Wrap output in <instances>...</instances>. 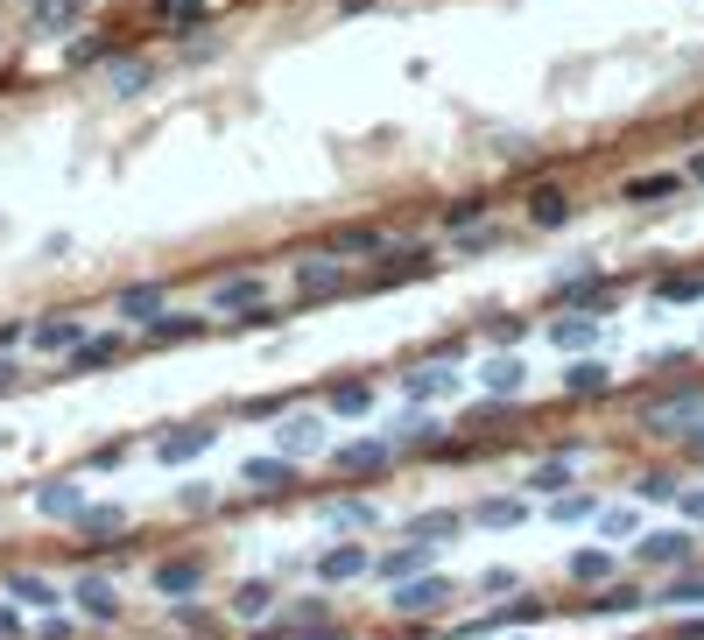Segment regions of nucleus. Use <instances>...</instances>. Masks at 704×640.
<instances>
[{
    "label": "nucleus",
    "instance_id": "25",
    "mask_svg": "<svg viewBox=\"0 0 704 640\" xmlns=\"http://www.w3.org/2000/svg\"><path fill=\"white\" fill-rule=\"evenodd\" d=\"M430 549H437V542H402V549H380L367 577H416V564H423Z\"/></svg>",
    "mask_w": 704,
    "mask_h": 640
},
{
    "label": "nucleus",
    "instance_id": "41",
    "mask_svg": "<svg viewBox=\"0 0 704 640\" xmlns=\"http://www.w3.org/2000/svg\"><path fill=\"white\" fill-rule=\"evenodd\" d=\"M522 514H528V500H480V514H472V521H480V528H515Z\"/></svg>",
    "mask_w": 704,
    "mask_h": 640
},
{
    "label": "nucleus",
    "instance_id": "40",
    "mask_svg": "<svg viewBox=\"0 0 704 640\" xmlns=\"http://www.w3.org/2000/svg\"><path fill=\"white\" fill-rule=\"evenodd\" d=\"M367 409H374V387H367V380L332 387V416H367Z\"/></svg>",
    "mask_w": 704,
    "mask_h": 640
},
{
    "label": "nucleus",
    "instance_id": "46",
    "mask_svg": "<svg viewBox=\"0 0 704 640\" xmlns=\"http://www.w3.org/2000/svg\"><path fill=\"white\" fill-rule=\"evenodd\" d=\"M634 606H649L641 591H599V598H585V612H634Z\"/></svg>",
    "mask_w": 704,
    "mask_h": 640
},
{
    "label": "nucleus",
    "instance_id": "56",
    "mask_svg": "<svg viewBox=\"0 0 704 640\" xmlns=\"http://www.w3.org/2000/svg\"><path fill=\"white\" fill-rule=\"evenodd\" d=\"M683 640H704V619H691V627H683Z\"/></svg>",
    "mask_w": 704,
    "mask_h": 640
},
{
    "label": "nucleus",
    "instance_id": "9",
    "mask_svg": "<svg viewBox=\"0 0 704 640\" xmlns=\"http://www.w3.org/2000/svg\"><path fill=\"white\" fill-rule=\"evenodd\" d=\"M317 254H332V261H380V254H388V232H380V225H346V232H332Z\"/></svg>",
    "mask_w": 704,
    "mask_h": 640
},
{
    "label": "nucleus",
    "instance_id": "49",
    "mask_svg": "<svg viewBox=\"0 0 704 640\" xmlns=\"http://www.w3.org/2000/svg\"><path fill=\"white\" fill-rule=\"evenodd\" d=\"M141 85H148V64H113V92H120V99L141 92Z\"/></svg>",
    "mask_w": 704,
    "mask_h": 640
},
{
    "label": "nucleus",
    "instance_id": "36",
    "mask_svg": "<svg viewBox=\"0 0 704 640\" xmlns=\"http://www.w3.org/2000/svg\"><path fill=\"white\" fill-rule=\"evenodd\" d=\"M649 296L670 309V303H697L704 296V275H662V282H649Z\"/></svg>",
    "mask_w": 704,
    "mask_h": 640
},
{
    "label": "nucleus",
    "instance_id": "3",
    "mask_svg": "<svg viewBox=\"0 0 704 640\" xmlns=\"http://www.w3.org/2000/svg\"><path fill=\"white\" fill-rule=\"evenodd\" d=\"M691 556H697V535L691 528H655V535L634 542V564H649V570H683Z\"/></svg>",
    "mask_w": 704,
    "mask_h": 640
},
{
    "label": "nucleus",
    "instance_id": "17",
    "mask_svg": "<svg viewBox=\"0 0 704 640\" xmlns=\"http://www.w3.org/2000/svg\"><path fill=\"white\" fill-rule=\"evenodd\" d=\"M402 395L409 401H451V395H459V374H451V366H409Z\"/></svg>",
    "mask_w": 704,
    "mask_h": 640
},
{
    "label": "nucleus",
    "instance_id": "48",
    "mask_svg": "<svg viewBox=\"0 0 704 640\" xmlns=\"http://www.w3.org/2000/svg\"><path fill=\"white\" fill-rule=\"evenodd\" d=\"M480 332H486L493 345H515V338L528 332V324H522V317H486V324H480Z\"/></svg>",
    "mask_w": 704,
    "mask_h": 640
},
{
    "label": "nucleus",
    "instance_id": "50",
    "mask_svg": "<svg viewBox=\"0 0 704 640\" xmlns=\"http://www.w3.org/2000/svg\"><path fill=\"white\" fill-rule=\"evenodd\" d=\"M177 627H183V633H212V612L190 606V598H177Z\"/></svg>",
    "mask_w": 704,
    "mask_h": 640
},
{
    "label": "nucleus",
    "instance_id": "31",
    "mask_svg": "<svg viewBox=\"0 0 704 640\" xmlns=\"http://www.w3.org/2000/svg\"><path fill=\"white\" fill-rule=\"evenodd\" d=\"M676 493H683L676 472H641V479H634V500H641V507H676Z\"/></svg>",
    "mask_w": 704,
    "mask_h": 640
},
{
    "label": "nucleus",
    "instance_id": "30",
    "mask_svg": "<svg viewBox=\"0 0 704 640\" xmlns=\"http://www.w3.org/2000/svg\"><path fill=\"white\" fill-rule=\"evenodd\" d=\"M269 612H275V585L269 577H246L233 591V619H269Z\"/></svg>",
    "mask_w": 704,
    "mask_h": 640
},
{
    "label": "nucleus",
    "instance_id": "38",
    "mask_svg": "<svg viewBox=\"0 0 704 640\" xmlns=\"http://www.w3.org/2000/svg\"><path fill=\"white\" fill-rule=\"evenodd\" d=\"M325 619H332V606H325V591H317V598H296V606H290V619H282L275 633H290V627H303V633H317V627H325Z\"/></svg>",
    "mask_w": 704,
    "mask_h": 640
},
{
    "label": "nucleus",
    "instance_id": "8",
    "mask_svg": "<svg viewBox=\"0 0 704 640\" xmlns=\"http://www.w3.org/2000/svg\"><path fill=\"white\" fill-rule=\"evenodd\" d=\"M148 591H162V598L204 591V556H169V564H156V570H148Z\"/></svg>",
    "mask_w": 704,
    "mask_h": 640
},
{
    "label": "nucleus",
    "instance_id": "53",
    "mask_svg": "<svg viewBox=\"0 0 704 640\" xmlns=\"http://www.w3.org/2000/svg\"><path fill=\"white\" fill-rule=\"evenodd\" d=\"M22 338H29V324H0V353H14Z\"/></svg>",
    "mask_w": 704,
    "mask_h": 640
},
{
    "label": "nucleus",
    "instance_id": "19",
    "mask_svg": "<svg viewBox=\"0 0 704 640\" xmlns=\"http://www.w3.org/2000/svg\"><path fill=\"white\" fill-rule=\"evenodd\" d=\"M388 458H395L388 437H353V443H338V472H380Z\"/></svg>",
    "mask_w": 704,
    "mask_h": 640
},
{
    "label": "nucleus",
    "instance_id": "58",
    "mask_svg": "<svg viewBox=\"0 0 704 640\" xmlns=\"http://www.w3.org/2000/svg\"><path fill=\"white\" fill-rule=\"evenodd\" d=\"M303 640H346V633H303Z\"/></svg>",
    "mask_w": 704,
    "mask_h": 640
},
{
    "label": "nucleus",
    "instance_id": "43",
    "mask_svg": "<svg viewBox=\"0 0 704 640\" xmlns=\"http://www.w3.org/2000/svg\"><path fill=\"white\" fill-rule=\"evenodd\" d=\"M486 211H493V198H459V204L444 211V225H451V232H465V225H480Z\"/></svg>",
    "mask_w": 704,
    "mask_h": 640
},
{
    "label": "nucleus",
    "instance_id": "39",
    "mask_svg": "<svg viewBox=\"0 0 704 640\" xmlns=\"http://www.w3.org/2000/svg\"><path fill=\"white\" fill-rule=\"evenodd\" d=\"M78 528H85L92 542H113V535L127 528V507H85V514H78Z\"/></svg>",
    "mask_w": 704,
    "mask_h": 640
},
{
    "label": "nucleus",
    "instance_id": "22",
    "mask_svg": "<svg viewBox=\"0 0 704 640\" xmlns=\"http://www.w3.org/2000/svg\"><path fill=\"white\" fill-rule=\"evenodd\" d=\"M480 380H486V395H501V401H507V395H522V387H528V366H522L515 353H501V359H486V366H480Z\"/></svg>",
    "mask_w": 704,
    "mask_h": 640
},
{
    "label": "nucleus",
    "instance_id": "54",
    "mask_svg": "<svg viewBox=\"0 0 704 640\" xmlns=\"http://www.w3.org/2000/svg\"><path fill=\"white\" fill-rule=\"evenodd\" d=\"M14 380H22V366H14L8 353H0V395H14Z\"/></svg>",
    "mask_w": 704,
    "mask_h": 640
},
{
    "label": "nucleus",
    "instance_id": "28",
    "mask_svg": "<svg viewBox=\"0 0 704 640\" xmlns=\"http://www.w3.org/2000/svg\"><path fill=\"white\" fill-rule=\"evenodd\" d=\"M564 219H570V198H564L557 183L528 190V225H543V232H549V225H564Z\"/></svg>",
    "mask_w": 704,
    "mask_h": 640
},
{
    "label": "nucleus",
    "instance_id": "35",
    "mask_svg": "<svg viewBox=\"0 0 704 640\" xmlns=\"http://www.w3.org/2000/svg\"><path fill=\"white\" fill-rule=\"evenodd\" d=\"M570 577H578V585H606V577H613V549H606V542L599 549H578L570 556Z\"/></svg>",
    "mask_w": 704,
    "mask_h": 640
},
{
    "label": "nucleus",
    "instance_id": "26",
    "mask_svg": "<svg viewBox=\"0 0 704 640\" xmlns=\"http://www.w3.org/2000/svg\"><path fill=\"white\" fill-rule=\"evenodd\" d=\"M522 486L536 493V500H557V493H570V458H564V451H557V458H543L536 472L522 479Z\"/></svg>",
    "mask_w": 704,
    "mask_h": 640
},
{
    "label": "nucleus",
    "instance_id": "33",
    "mask_svg": "<svg viewBox=\"0 0 704 640\" xmlns=\"http://www.w3.org/2000/svg\"><path fill=\"white\" fill-rule=\"evenodd\" d=\"M141 332H148V345H183V338H204V317H169L162 309V317L141 324Z\"/></svg>",
    "mask_w": 704,
    "mask_h": 640
},
{
    "label": "nucleus",
    "instance_id": "47",
    "mask_svg": "<svg viewBox=\"0 0 704 640\" xmlns=\"http://www.w3.org/2000/svg\"><path fill=\"white\" fill-rule=\"evenodd\" d=\"M599 535H634V507H599Z\"/></svg>",
    "mask_w": 704,
    "mask_h": 640
},
{
    "label": "nucleus",
    "instance_id": "24",
    "mask_svg": "<svg viewBox=\"0 0 704 640\" xmlns=\"http://www.w3.org/2000/svg\"><path fill=\"white\" fill-rule=\"evenodd\" d=\"M113 359H120V338H113V332L71 345V374H99V366H113Z\"/></svg>",
    "mask_w": 704,
    "mask_h": 640
},
{
    "label": "nucleus",
    "instance_id": "11",
    "mask_svg": "<svg viewBox=\"0 0 704 640\" xmlns=\"http://www.w3.org/2000/svg\"><path fill=\"white\" fill-rule=\"evenodd\" d=\"M317 521L338 528V535H374V528H380V507H374V500H325Z\"/></svg>",
    "mask_w": 704,
    "mask_h": 640
},
{
    "label": "nucleus",
    "instance_id": "34",
    "mask_svg": "<svg viewBox=\"0 0 704 640\" xmlns=\"http://www.w3.org/2000/svg\"><path fill=\"white\" fill-rule=\"evenodd\" d=\"M613 387V374H606L599 359H578V366H564V395H606Z\"/></svg>",
    "mask_w": 704,
    "mask_h": 640
},
{
    "label": "nucleus",
    "instance_id": "2",
    "mask_svg": "<svg viewBox=\"0 0 704 640\" xmlns=\"http://www.w3.org/2000/svg\"><path fill=\"white\" fill-rule=\"evenodd\" d=\"M275 443H282V458H317L332 443V422L317 416V409H296V416L275 422Z\"/></svg>",
    "mask_w": 704,
    "mask_h": 640
},
{
    "label": "nucleus",
    "instance_id": "4",
    "mask_svg": "<svg viewBox=\"0 0 704 640\" xmlns=\"http://www.w3.org/2000/svg\"><path fill=\"white\" fill-rule=\"evenodd\" d=\"M353 275H346V261H332V254H317V261H296V296L303 303H325V296H346Z\"/></svg>",
    "mask_w": 704,
    "mask_h": 640
},
{
    "label": "nucleus",
    "instance_id": "16",
    "mask_svg": "<svg viewBox=\"0 0 704 640\" xmlns=\"http://www.w3.org/2000/svg\"><path fill=\"white\" fill-rule=\"evenodd\" d=\"M71 598H78V612H85V619H99V627H106V619H120V591H113L106 577H92V570L78 577V585H71Z\"/></svg>",
    "mask_w": 704,
    "mask_h": 640
},
{
    "label": "nucleus",
    "instance_id": "42",
    "mask_svg": "<svg viewBox=\"0 0 704 640\" xmlns=\"http://www.w3.org/2000/svg\"><path fill=\"white\" fill-rule=\"evenodd\" d=\"M655 606H704V570H683L670 591H655Z\"/></svg>",
    "mask_w": 704,
    "mask_h": 640
},
{
    "label": "nucleus",
    "instance_id": "20",
    "mask_svg": "<svg viewBox=\"0 0 704 640\" xmlns=\"http://www.w3.org/2000/svg\"><path fill=\"white\" fill-rule=\"evenodd\" d=\"M78 338H85L78 317H43V324H29V345H35V353H71Z\"/></svg>",
    "mask_w": 704,
    "mask_h": 640
},
{
    "label": "nucleus",
    "instance_id": "45",
    "mask_svg": "<svg viewBox=\"0 0 704 640\" xmlns=\"http://www.w3.org/2000/svg\"><path fill=\"white\" fill-rule=\"evenodd\" d=\"M549 514H557V521H592L599 500L592 493H557V507H549Z\"/></svg>",
    "mask_w": 704,
    "mask_h": 640
},
{
    "label": "nucleus",
    "instance_id": "10",
    "mask_svg": "<svg viewBox=\"0 0 704 640\" xmlns=\"http://www.w3.org/2000/svg\"><path fill=\"white\" fill-rule=\"evenodd\" d=\"M367 570H374V549H359V542H338V549L317 556V585H353Z\"/></svg>",
    "mask_w": 704,
    "mask_h": 640
},
{
    "label": "nucleus",
    "instance_id": "44",
    "mask_svg": "<svg viewBox=\"0 0 704 640\" xmlns=\"http://www.w3.org/2000/svg\"><path fill=\"white\" fill-rule=\"evenodd\" d=\"M212 500H219V486H212V479H190V486H177V507H183V514H204Z\"/></svg>",
    "mask_w": 704,
    "mask_h": 640
},
{
    "label": "nucleus",
    "instance_id": "6",
    "mask_svg": "<svg viewBox=\"0 0 704 640\" xmlns=\"http://www.w3.org/2000/svg\"><path fill=\"white\" fill-rule=\"evenodd\" d=\"M437 267V254L423 240H409V246H395V261H374V275H367V288H395V282H416V275H430Z\"/></svg>",
    "mask_w": 704,
    "mask_h": 640
},
{
    "label": "nucleus",
    "instance_id": "5",
    "mask_svg": "<svg viewBox=\"0 0 704 640\" xmlns=\"http://www.w3.org/2000/svg\"><path fill=\"white\" fill-rule=\"evenodd\" d=\"M204 309H225V317H246V309H269V275H225Z\"/></svg>",
    "mask_w": 704,
    "mask_h": 640
},
{
    "label": "nucleus",
    "instance_id": "13",
    "mask_svg": "<svg viewBox=\"0 0 704 640\" xmlns=\"http://www.w3.org/2000/svg\"><path fill=\"white\" fill-rule=\"evenodd\" d=\"M557 296L570 309H585V317H606V309H620V282H599V275H585V282H564Z\"/></svg>",
    "mask_w": 704,
    "mask_h": 640
},
{
    "label": "nucleus",
    "instance_id": "15",
    "mask_svg": "<svg viewBox=\"0 0 704 640\" xmlns=\"http://www.w3.org/2000/svg\"><path fill=\"white\" fill-rule=\"evenodd\" d=\"M240 479H246V493H290L296 486V464L290 458H246Z\"/></svg>",
    "mask_w": 704,
    "mask_h": 640
},
{
    "label": "nucleus",
    "instance_id": "51",
    "mask_svg": "<svg viewBox=\"0 0 704 640\" xmlns=\"http://www.w3.org/2000/svg\"><path fill=\"white\" fill-rule=\"evenodd\" d=\"M676 507H683V514H691L697 528H704V486H683V493H676Z\"/></svg>",
    "mask_w": 704,
    "mask_h": 640
},
{
    "label": "nucleus",
    "instance_id": "55",
    "mask_svg": "<svg viewBox=\"0 0 704 640\" xmlns=\"http://www.w3.org/2000/svg\"><path fill=\"white\" fill-rule=\"evenodd\" d=\"M683 443H691V458H704V416L691 422V430H683Z\"/></svg>",
    "mask_w": 704,
    "mask_h": 640
},
{
    "label": "nucleus",
    "instance_id": "37",
    "mask_svg": "<svg viewBox=\"0 0 704 640\" xmlns=\"http://www.w3.org/2000/svg\"><path fill=\"white\" fill-rule=\"evenodd\" d=\"M676 190H683V177H634L620 198L627 204H662V198H676Z\"/></svg>",
    "mask_w": 704,
    "mask_h": 640
},
{
    "label": "nucleus",
    "instance_id": "32",
    "mask_svg": "<svg viewBox=\"0 0 704 640\" xmlns=\"http://www.w3.org/2000/svg\"><path fill=\"white\" fill-rule=\"evenodd\" d=\"M8 591H14V606H35V612H56V598H64V591H56L50 585V577H8Z\"/></svg>",
    "mask_w": 704,
    "mask_h": 640
},
{
    "label": "nucleus",
    "instance_id": "14",
    "mask_svg": "<svg viewBox=\"0 0 704 640\" xmlns=\"http://www.w3.org/2000/svg\"><path fill=\"white\" fill-rule=\"evenodd\" d=\"M35 514H43V521H78L85 514V486H78V479H50V486L35 493Z\"/></svg>",
    "mask_w": 704,
    "mask_h": 640
},
{
    "label": "nucleus",
    "instance_id": "52",
    "mask_svg": "<svg viewBox=\"0 0 704 640\" xmlns=\"http://www.w3.org/2000/svg\"><path fill=\"white\" fill-rule=\"evenodd\" d=\"M0 640H22V612L14 606H0Z\"/></svg>",
    "mask_w": 704,
    "mask_h": 640
},
{
    "label": "nucleus",
    "instance_id": "57",
    "mask_svg": "<svg viewBox=\"0 0 704 640\" xmlns=\"http://www.w3.org/2000/svg\"><path fill=\"white\" fill-rule=\"evenodd\" d=\"M691 177H697V183H704V155H697V162H691Z\"/></svg>",
    "mask_w": 704,
    "mask_h": 640
},
{
    "label": "nucleus",
    "instance_id": "7",
    "mask_svg": "<svg viewBox=\"0 0 704 640\" xmlns=\"http://www.w3.org/2000/svg\"><path fill=\"white\" fill-rule=\"evenodd\" d=\"M451 577H402V591H388V606L395 612H444L451 606Z\"/></svg>",
    "mask_w": 704,
    "mask_h": 640
},
{
    "label": "nucleus",
    "instance_id": "21",
    "mask_svg": "<svg viewBox=\"0 0 704 640\" xmlns=\"http://www.w3.org/2000/svg\"><path fill=\"white\" fill-rule=\"evenodd\" d=\"M543 338L557 345V353H585V345H599V317H585V309H578V317H557Z\"/></svg>",
    "mask_w": 704,
    "mask_h": 640
},
{
    "label": "nucleus",
    "instance_id": "1",
    "mask_svg": "<svg viewBox=\"0 0 704 640\" xmlns=\"http://www.w3.org/2000/svg\"><path fill=\"white\" fill-rule=\"evenodd\" d=\"M697 416H704V387H683V395H662V401L641 409V430L649 437H683Z\"/></svg>",
    "mask_w": 704,
    "mask_h": 640
},
{
    "label": "nucleus",
    "instance_id": "27",
    "mask_svg": "<svg viewBox=\"0 0 704 640\" xmlns=\"http://www.w3.org/2000/svg\"><path fill=\"white\" fill-rule=\"evenodd\" d=\"M395 443H402V451H437V443H444V422L437 416H402L395 422Z\"/></svg>",
    "mask_w": 704,
    "mask_h": 640
},
{
    "label": "nucleus",
    "instance_id": "12",
    "mask_svg": "<svg viewBox=\"0 0 704 640\" xmlns=\"http://www.w3.org/2000/svg\"><path fill=\"white\" fill-rule=\"evenodd\" d=\"M219 443V422H190V430H169L162 443H156V458L162 464H190V458H204Z\"/></svg>",
    "mask_w": 704,
    "mask_h": 640
},
{
    "label": "nucleus",
    "instance_id": "18",
    "mask_svg": "<svg viewBox=\"0 0 704 640\" xmlns=\"http://www.w3.org/2000/svg\"><path fill=\"white\" fill-rule=\"evenodd\" d=\"M113 309H120L127 324H156L162 309H169V288H162V282H141V288H120V303H113Z\"/></svg>",
    "mask_w": 704,
    "mask_h": 640
},
{
    "label": "nucleus",
    "instance_id": "29",
    "mask_svg": "<svg viewBox=\"0 0 704 640\" xmlns=\"http://www.w3.org/2000/svg\"><path fill=\"white\" fill-rule=\"evenodd\" d=\"M459 521H465V514H451V507L416 514V521H409V542H437V549H444V542H459Z\"/></svg>",
    "mask_w": 704,
    "mask_h": 640
},
{
    "label": "nucleus",
    "instance_id": "23",
    "mask_svg": "<svg viewBox=\"0 0 704 640\" xmlns=\"http://www.w3.org/2000/svg\"><path fill=\"white\" fill-rule=\"evenodd\" d=\"M78 8L85 0H29V29L35 35H64L71 22H78Z\"/></svg>",
    "mask_w": 704,
    "mask_h": 640
}]
</instances>
